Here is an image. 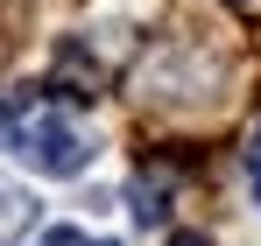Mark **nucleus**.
Instances as JSON below:
<instances>
[{
	"mask_svg": "<svg viewBox=\"0 0 261 246\" xmlns=\"http://www.w3.org/2000/svg\"><path fill=\"white\" fill-rule=\"evenodd\" d=\"M163 211H170V183L163 176H134V218L141 225H163Z\"/></svg>",
	"mask_w": 261,
	"mask_h": 246,
	"instance_id": "f03ea898",
	"label": "nucleus"
},
{
	"mask_svg": "<svg viewBox=\"0 0 261 246\" xmlns=\"http://www.w3.org/2000/svg\"><path fill=\"white\" fill-rule=\"evenodd\" d=\"M247 176H254V197H261V134H254V148H247Z\"/></svg>",
	"mask_w": 261,
	"mask_h": 246,
	"instance_id": "20e7f679",
	"label": "nucleus"
},
{
	"mask_svg": "<svg viewBox=\"0 0 261 246\" xmlns=\"http://www.w3.org/2000/svg\"><path fill=\"white\" fill-rule=\"evenodd\" d=\"M49 246H85V232H71V225H57V232H49Z\"/></svg>",
	"mask_w": 261,
	"mask_h": 246,
	"instance_id": "39448f33",
	"label": "nucleus"
},
{
	"mask_svg": "<svg viewBox=\"0 0 261 246\" xmlns=\"http://www.w3.org/2000/svg\"><path fill=\"white\" fill-rule=\"evenodd\" d=\"M0 141H14V113H7V99H0Z\"/></svg>",
	"mask_w": 261,
	"mask_h": 246,
	"instance_id": "423d86ee",
	"label": "nucleus"
},
{
	"mask_svg": "<svg viewBox=\"0 0 261 246\" xmlns=\"http://www.w3.org/2000/svg\"><path fill=\"white\" fill-rule=\"evenodd\" d=\"M14 148H21V162L36 169V176H78V169L92 162L85 134L71 120H57V113H36V120L14 127Z\"/></svg>",
	"mask_w": 261,
	"mask_h": 246,
	"instance_id": "f257e3e1",
	"label": "nucleus"
},
{
	"mask_svg": "<svg viewBox=\"0 0 261 246\" xmlns=\"http://www.w3.org/2000/svg\"><path fill=\"white\" fill-rule=\"evenodd\" d=\"M21 225H29V197H21L14 183H0V239H14Z\"/></svg>",
	"mask_w": 261,
	"mask_h": 246,
	"instance_id": "7ed1b4c3",
	"label": "nucleus"
},
{
	"mask_svg": "<svg viewBox=\"0 0 261 246\" xmlns=\"http://www.w3.org/2000/svg\"><path fill=\"white\" fill-rule=\"evenodd\" d=\"M170 246H212V239H205V232H176Z\"/></svg>",
	"mask_w": 261,
	"mask_h": 246,
	"instance_id": "0eeeda50",
	"label": "nucleus"
},
{
	"mask_svg": "<svg viewBox=\"0 0 261 246\" xmlns=\"http://www.w3.org/2000/svg\"><path fill=\"white\" fill-rule=\"evenodd\" d=\"M85 246H92V239H85ZM99 246H113V239H99Z\"/></svg>",
	"mask_w": 261,
	"mask_h": 246,
	"instance_id": "6e6552de",
	"label": "nucleus"
}]
</instances>
